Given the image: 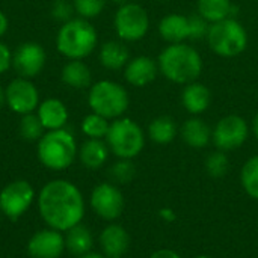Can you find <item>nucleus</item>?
Returning a JSON list of instances; mask_svg holds the SVG:
<instances>
[{"label":"nucleus","instance_id":"obj_35","mask_svg":"<svg viewBox=\"0 0 258 258\" xmlns=\"http://www.w3.org/2000/svg\"><path fill=\"white\" fill-rule=\"evenodd\" d=\"M12 63V54H11V50L8 48L6 44H3L0 41V74L6 73L9 70Z\"/></svg>","mask_w":258,"mask_h":258},{"label":"nucleus","instance_id":"obj_40","mask_svg":"<svg viewBox=\"0 0 258 258\" xmlns=\"http://www.w3.org/2000/svg\"><path fill=\"white\" fill-rule=\"evenodd\" d=\"M5 103H6V100H5V91H3V88L0 86V110H2V107H3Z\"/></svg>","mask_w":258,"mask_h":258},{"label":"nucleus","instance_id":"obj_19","mask_svg":"<svg viewBox=\"0 0 258 258\" xmlns=\"http://www.w3.org/2000/svg\"><path fill=\"white\" fill-rule=\"evenodd\" d=\"M160 36L169 44H180L189 39V17L181 14L165 15L159 23Z\"/></svg>","mask_w":258,"mask_h":258},{"label":"nucleus","instance_id":"obj_6","mask_svg":"<svg viewBox=\"0 0 258 258\" xmlns=\"http://www.w3.org/2000/svg\"><path fill=\"white\" fill-rule=\"evenodd\" d=\"M128 92L125 88L112 80H100L91 85L88 104L94 113L107 119L121 118L128 109Z\"/></svg>","mask_w":258,"mask_h":258},{"label":"nucleus","instance_id":"obj_24","mask_svg":"<svg viewBox=\"0 0 258 258\" xmlns=\"http://www.w3.org/2000/svg\"><path fill=\"white\" fill-rule=\"evenodd\" d=\"M177 133H178L177 124H175L174 118H171L168 115L154 118L148 125L150 139L159 145H166V144L172 142L175 139Z\"/></svg>","mask_w":258,"mask_h":258},{"label":"nucleus","instance_id":"obj_23","mask_svg":"<svg viewBox=\"0 0 258 258\" xmlns=\"http://www.w3.org/2000/svg\"><path fill=\"white\" fill-rule=\"evenodd\" d=\"M82 163L89 169L101 168L109 157V147L101 139H88L79 151Z\"/></svg>","mask_w":258,"mask_h":258},{"label":"nucleus","instance_id":"obj_36","mask_svg":"<svg viewBox=\"0 0 258 258\" xmlns=\"http://www.w3.org/2000/svg\"><path fill=\"white\" fill-rule=\"evenodd\" d=\"M150 258H181L177 252L171 251V249H160L157 252H154Z\"/></svg>","mask_w":258,"mask_h":258},{"label":"nucleus","instance_id":"obj_31","mask_svg":"<svg viewBox=\"0 0 258 258\" xmlns=\"http://www.w3.org/2000/svg\"><path fill=\"white\" fill-rule=\"evenodd\" d=\"M106 2L107 0H74L73 6L74 11L80 15V18L89 20L98 17L103 12Z\"/></svg>","mask_w":258,"mask_h":258},{"label":"nucleus","instance_id":"obj_38","mask_svg":"<svg viewBox=\"0 0 258 258\" xmlns=\"http://www.w3.org/2000/svg\"><path fill=\"white\" fill-rule=\"evenodd\" d=\"M252 132H254L255 138L258 139V113L254 116V121H252Z\"/></svg>","mask_w":258,"mask_h":258},{"label":"nucleus","instance_id":"obj_13","mask_svg":"<svg viewBox=\"0 0 258 258\" xmlns=\"http://www.w3.org/2000/svg\"><path fill=\"white\" fill-rule=\"evenodd\" d=\"M91 206L100 218L106 221H113L122 213L124 197L116 186L101 183L94 189L91 195Z\"/></svg>","mask_w":258,"mask_h":258},{"label":"nucleus","instance_id":"obj_20","mask_svg":"<svg viewBox=\"0 0 258 258\" xmlns=\"http://www.w3.org/2000/svg\"><path fill=\"white\" fill-rule=\"evenodd\" d=\"M180 135L189 147L204 148L209 145L212 135H213V130L200 116H192L187 121H184V124L180 128Z\"/></svg>","mask_w":258,"mask_h":258},{"label":"nucleus","instance_id":"obj_9","mask_svg":"<svg viewBox=\"0 0 258 258\" xmlns=\"http://www.w3.org/2000/svg\"><path fill=\"white\" fill-rule=\"evenodd\" d=\"M249 135V127L246 121L239 115H227L218 121L213 128L212 139L218 150L231 151L240 148Z\"/></svg>","mask_w":258,"mask_h":258},{"label":"nucleus","instance_id":"obj_43","mask_svg":"<svg viewBox=\"0 0 258 258\" xmlns=\"http://www.w3.org/2000/svg\"><path fill=\"white\" fill-rule=\"evenodd\" d=\"M159 2H166V0H159Z\"/></svg>","mask_w":258,"mask_h":258},{"label":"nucleus","instance_id":"obj_28","mask_svg":"<svg viewBox=\"0 0 258 258\" xmlns=\"http://www.w3.org/2000/svg\"><path fill=\"white\" fill-rule=\"evenodd\" d=\"M240 180H242V186L246 190V194L258 200V154L251 157L243 165Z\"/></svg>","mask_w":258,"mask_h":258},{"label":"nucleus","instance_id":"obj_10","mask_svg":"<svg viewBox=\"0 0 258 258\" xmlns=\"http://www.w3.org/2000/svg\"><path fill=\"white\" fill-rule=\"evenodd\" d=\"M35 200V190L30 183L17 180L9 183L0 192V210L11 219H18L27 212Z\"/></svg>","mask_w":258,"mask_h":258},{"label":"nucleus","instance_id":"obj_32","mask_svg":"<svg viewBox=\"0 0 258 258\" xmlns=\"http://www.w3.org/2000/svg\"><path fill=\"white\" fill-rule=\"evenodd\" d=\"M135 174H136V168H135L132 159H121L110 168L112 180H115L116 183H121V184L132 181Z\"/></svg>","mask_w":258,"mask_h":258},{"label":"nucleus","instance_id":"obj_42","mask_svg":"<svg viewBox=\"0 0 258 258\" xmlns=\"http://www.w3.org/2000/svg\"><path fill=\"white\" fill-rule=\"evenodd\" d=\"M197 258H210V257H204V255H201V257H197Z\"/></svg>","mask_w":258,"mask_h":258},{"label":"nucleus","instance_id":"obj_5","mask_svg":"<svg viewBox=\"0 0 258 258\" xmlns=\"http://www.w3.org/2000/svg\"><path fill=\"white\" fill-rule=\"evenodd\" d=\"M207 44L222 57H234L243 53L248 47V32L236 18H225L210 24Z\"/></svg>","mask_w":258,"mask_h":258},{"label":"nucleus","instance_id":"obj_33","mask_svg":"<svg viewBox=\"0 0 258 258\" xmlns=\"http://www.w3.org/2000/svg\"><path fill=\"white\" fill-rule=\"evenodd\" d=\"M209 29H210V23L200 14L189 17V39L194 41L206 39Z\"/></svg>","mask_w":258,"mask_h":258},{"label":"nucleus","instance_id":"obj_27","mask_svg":"<svg viewBox=\"0 0 258 258\" xmlns=\"http://www.w3.org/2000/svg\"><path fill=\"white\" fill-rule=\"evenodd\" d=\"M109 119L98 115V113H91L86 115L82 121V132L89 138V139H101L106 138L109 132Z\"/></svg>","mask_w":258,"mask_h":258},{"label":"nucleus","instance_id":"obj_4","mask_svg":"<svg viewBox=\"0 0 258 258\" xmlns=\"http://www.w3.org/2000/svg\"><path fill=\"white\" fill-rule=\"evenodd\" d=\"M76 154V139L65 128L48 130L38 142V157L41 163L53 171H62L71 166Z\"/></svg>","mask_w":258,"mask_h":258},{"label":"nucleus","instance_id":"obj_14","mask_svg":"<svg viewBox=\"0 0 258 258\" xmlns=\"http://www.w3.org/2000/svg\"><path fill=\"white\" fill-rule=\"evenodd\" d=\"M65 249V237L57 230H42L32 236L27 252L32 258H59Z\"/></svg>","mask_w":258,"mask_h":258},{"label":"nucleus","instance_id":"obj_8","mask_svg":"<svg viewBox=\"0 0 258 258\" xmlns=\"http://www.w3.org/2000/svg\"><path fill=\"white\" fill-rule=\"evenodd\" d=\"M115 30L122 41H139L150 29V17L145 8L138 3H124L115 14Z\"/></svg>","mask_w":258,"mask_h":258},{"label":"nucleus","instance_id":"obj_21","mask_svg":"<svg viewBox=\"0 0 258 258\" xmlns=\"http://www.w3.org/2000/svg\"><path fill=\"white\" fill-rule=\"evenodd\" d=\"M62 82L74 89H85L92 83V74L89 67L82 59H71L62 68Z\"/></svg>","mask_w":258,"mask_h":258},{"label":"nucleus","instance_id":"obj_37","mask_svg":"<svg viewBox=\"0 0 258 258\" xmlns=\"http://www.w3.org/2000/svg\"><path fill=\"white\" fill-rule=\"evenodd\" d=\"M8 30V17L0 11V38L6 33Z\"/></svg>","mask_w":258,"mask_h":258},{"label":"nucleus","instance_id":"obj_12","mask_svg":"<svg viewBox=\"0 0 258 258\" xmlns=\"http://www.w3.org/2000/svg\"><path fill=\"white\" fill-rule=\"evenodd\" d=\"M47 54L38 42H24L17 47L12 54V65L20 77L32 79L38 76L45 67Z\"/></svg>","mask_w":258,"mask_h":258},{"label":"nucleus","instance_id":"obj_2","mask_svg":"<svg viewBox=\"0 0 258 258\" xmlns=\"http://www.w3.org/2000/svg\"><path fill=\"white\" fill-rule=\"evenodd\" d=\"M159 71L178 85H187L198 80L203 71V57L197 48L186 42L169 44L157 57Z\"/></svg>","mask_w":258,"mask_h":258},{"label":"nucleus","instance_id":"obj_30","mask_svg":"<svg viewBox=\"0 0 258 258\" xmlns=\"http://www.w3.org/2000/svg\"><path fill=\"white\" fill-rule=\"evenodd\" d=\"M228 168H230L228 157L221 150L209 154L207 159H206V169H207L209 175L213 177V178H222V177H225L227 172H228Z\"/></svg>","mask_w":258,"mask_h":258},{"label":"nucleus","instance_id":"obj_7","mask_svg":"<svg viewBox=\"0 0 258 258\" xmlns=\"http://www.w3.org/2000/svg\"><path fill=\"white\" fill-rule=\"evenodd\" d=\"M106 141L109 150L119 159L136 157L145 145L142 128L130 118H116L109 127Z\"/></svg>","mask_w":258,"mask_h":258},{"label":"nucleus","instance_id":"obj_16","mask_svg":"<svg viewBox=\"0 0 258 258\" xmlns=\"http://www.w3.org/2000/svg\"><path fill=\"white\" fill-rule=\"evenodd\" d=\"M212 91L198 80L184 85L181 91V104L194 116L204 113L212 104Z\"/></svg>","mask_w":258,"mask_h":258},{"label":"nucleus","instance_id":"obj_1","mask_svg":"<svg viewBox=\"0 0 258 258\" xmlns=\"http://www.w3.org/2000/svg\"><path fill=\"white\" fill-rule=\"evenodd\" d=\"M38 207L45 224L57 231H68L85 216V201L80 190L67 180L47 183L38 197Z\"/></svg>","mask_w":258,"mask_h":258},{"label":"nucleus","instance_id":"obj_17","mask_svg":"<svg viewBox=\"0 0 258 258\" xmlns=\"http://www.w3.org/2000/svg\"><path fill=\"white\" fill-rule=\"evenodd\" d=\"M41 124L44 128L48 130H59L63 128L68 121V109L67 106L57 98H47L38 106L36 112Z\"/></svg>","mask_w":258,"mask_h":258},{"label":"nucleus","instance_id":"obj_26","mask_svg":"<svg viewBox=\"0 0 258 258\" xmlns=\"http://www.w3.org/2000/svg\"><path fill=\"white\" fill-rule=\"evenodd\" d=\"M231 0H198V14L210 24L231 17Z\"/></svg>","mask_w":258,"mask_h":258},{"label":"nucleus","instance_id":"obj_39","mask_svg":"<svg viewBox=\"0 0 258 258\" xmlns=\"http://www.w3.org/2000/svg\"><path fill=\"white\" fill-rule=\"evenodd\" d=\"M80 258H107L104 255H100V254H92V252H88L85 255H80Z\"/></svg>","mask_w":258,"mask_h":258},{"label":"nucleus","instance_id":"obj_15","mask_svg":"<svg viewBox=\"0 0 258 258\" xmlns=\"http://www.w3.org/2000/svg\"><path fill=\"white\" fill-rule=\"evenodd\" d=\"M159 63L150 56H136L124 67L125 80L136 88H145L154 82L159 74Z\"/></svg>","mask_w":258,"mask_h":258},{"label":"nucleus","instance_id":"obj_25","mask_svg":"<svg viewBox=\"0 0 258 258\" xmlns=\"http://www.w3.org/2000/svg\"><path fill=\"white\" fill-rule=\"evenodd\" d=\"M92 234L83 225H76L67 231L65 236V249H68L74 255H85L92 248Z\"/></svg>","mask_w":258,"mask_h":258},{"label":"nucleus","instance_id":"obj_41","mask_svg":"<svg viewBox=\"0 0 258 258\" xmlns=\"http://www.w3.org/2000/svg\"><path fill=\"white\" fill-rule=\"evenodd\" d=\"M112 2H115V3H119V5H124V3H127L128 0H112Z\"/></svg>","mask_w":258,"mask_h":258},{"label":"nucleus","instance_id":"obj_3","mask_svg":"<svg viewBox=\"0 0 258 258\" xmlns=\"http://www.w3.org/2000/svg\"><path fill=\"white\" fill-rule=\"evenodd\" d=\"M95 27L85 18H71L63 23L56 36V47L68 59H83L97 47Z\"/></svg>","mask_w":258,"mask_h":258},{"label":"nucleus","instance_id":"obj_29","mask_svg":"<svg viewBox=\"0 0 258 258\" xmlns=\"http://www.w3.org/2000/svg\"><path fill=\"white\" fill-rule=\"evenodd\" d=\"M44 125L41 124L38 115L27 113L23 115L21 121H20V135L26 139V141H39L44 135Z\"/></svg>","mask_w":258,"mask_h":258},{"label":"nucleus","instance_id":"obj_18","mask_svg":"<svg viewBox=\"0 0 258 258\" xmlns=\"http://www.w3.org/2000/svg\"><path fill=\"white\" fill-rule=\"evenodd\" d=\"M100 245L107 258H121L128 251L130 237L122 227L109 225L100 236Z\"/></svg>","mask_w":258,"mask_h":258},{"label":"nucleus","instance_id":"obj_34","mask_svg":"<svg viewBox=\"0 0 258 258\" xmlns=\"http://www.w3.org/2000/svg\"><path fill=\"white\" fill-rule=\"evenodd\" d=\"M74 6L70 5L67 0H56L51 6V15L57 20V21H70L71 15H73Z\"/></svg>","mask_w":258,"mask_h":258},{"label":"nucleus","instance_id":"obj_11","mask_svg":"<svg viewBox=\"0 0 258 258\" xmlns=\"http://www.w3.org/2000/svg\"><path fill=\"white\" fill-rule=\"evenodd\" d=\"M6 104L20 115H27L35 112L39 106V92L36 86L24 77L14 79L5 89Z\"/></svg>","mask_w":258,"mask_h":258},{"label":"nucleus","instance_id":"obj_22","mask_svg":"<svg viewBox=\"0 0 258 258\" xmlns=\"http://www.w3.org/2000/svg\"><path fill=\"white\" fill-rule=\"evenodd\" d=\"M130 60V53L125 44L119 41H109L100 50V62L107 70H121Z\"/></svg>","mask_w":258,"mask_h":258}]
</instances>
